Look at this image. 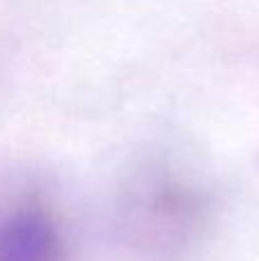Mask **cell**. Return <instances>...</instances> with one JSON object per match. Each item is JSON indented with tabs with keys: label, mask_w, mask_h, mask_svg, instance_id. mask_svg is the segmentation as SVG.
<instances>
[{
	"label": "cell",
	"mask_w": 259,
	"mask_h": 261,
	"mask_svg": "<svg viewBox=\"0 0 259 261\" xmlns=\"http://www.w3.org/2000/svg\"><path fill=\"white\" fill-rule=\"evenodd\" d=\"M0 261H71L67 231L41 195L23 190L0 199Z\"/></svg>",
	"instance_id": "cell-1"
}]
</instances>
